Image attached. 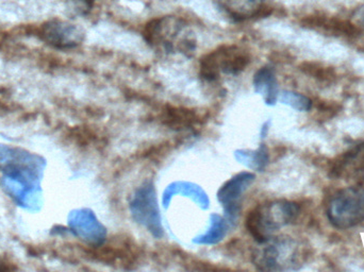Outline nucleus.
Masks as SVG:
<instances>
[{
    "label": "nucleus",
    "instance_id": "nucleus-1",
    "mask_svg": "<svg viewBox=\"0 0 364 272\" xmlns=\"http://www.w3.org/2000/svg\"><path fill=\"white\" fill-rule=\"evenodd\" d=\"M147 44L166 55L191 57L196 50V36L191 26L177 16H164L153 19L144 29Z\"/></svg>",
    "mask_w": 364,
    "mask_h": 272
},
{
    "label": "nucleus",
    "instance_id": "nucleus-2",
    "mask_svg": "<svg viewBox=\"0 0 364 272\" xmlns=\"http://www.w3.org/2000/svg\"><path fill=\"white\" fill-rule=\"evenodd\" d=\"M299 207L294 202L282 200L258 205L248 213L246 228L258 244L273 237L274 232L296 219Z\"/></svg>",
    "mask_w": 364,
    "mask_h": 272
},
{
    "label": "nucleus",
    "instance_id": "nucleus-3",
    "mask_svg": "<svg viewBox=\"0 0 364 272\" xmlns=\"http://www.w3.org/2000/svg\"><path fill=\"white\" fill-rule=\"evenodd\" d=\"M254 254L252 262L260 271H280L296 269L301 254L296 241L290 237H272Z\"/></svg>",
    "mask_w": 364,
    "mask_h": 272
},
{
    "label": "nucleus",
    "instance_id": "nucleus-4",
    "mask_svg": "<svg viewBox=\"0 0 364 272\" xmlns=\"http://www.w3.org/2000/svg\"><path fill=\"white\" fill-rule=\"evenodd\" d=\"M250 62L247 51L235 45L222 46L203 58L200 76L205 81L218 80L220 75H235L243 72Z\"/></svg>",
    "mask_w": 364,
    "mask_h": 272
},
{
    "label": "nucleus",
    "instance_id": "nucleus-5",
    "mask_svg": "<svg viewBox=\"0 0 364 272\" xmlns=\"http://www.w3.org/2000/svg\"><path fill=\"white\" fill-rule=\"evenodd\" d=\"M327 215L333 226L346 230L364 220V188L352 186L335 195L329 202Z\"/></svg>",
    "mask_w": 364,
    "mask_h": 272
},
{
    "label": "nucleus",
    "instance_id": "nucleus-6",
    "mask_svg": "<svg viewBox=\"0 0 364 272\" xmlns=\"http://www.w3.org/2000/svg\"><path fill=\"white\" fill-rule=\"evenodd\" d=\"M130 211L136 222L146 227L154 236L164 235L153 184L147 182L136 192L130 203Z\"/></svg>",
    "mask_w": 364,
    "mask_h": 272
},
{
    "label": "nucleus",
    "instance_id": "nucleus-7",
    "mask_svg": "<svg viewBox=\"0 0 364 272\" xmlns=\"http://www.w3.org/2000/svg\"><path fill=\"white\" fill-rule=\"evenodd\" d=\"M255 179L256 177L252 173H239L226 182L218 192V200L222 203L224 211L226 212V215L231 222L237 219L242 195L254 183Z\"/></svg>",
    "mask_w": 364,
    "mask_h": 272
},
{
    "label": "nucleus",
    "instance_id": "nucleus-8",
    "mask_svg": "<svg viewBox=\"0 0 364 272\" xmlns=\"http://www.w3.org/2000/svg\"><path fill=\"white\" fill-rule=\"evenodd\" d=\"M44 36L49 44L65 49L79 46L85 38V33L78 26L61 21L47 23Z\"/></svg>",
    "mask_w": 364,
    "mask_h": 272
},
{
    "label": "nucleus",
    "instance_id": "nucleus-9",
    "mask_svg": "<svg viewBox=\"0 0 364 272\" xmlns=\"http://www.w3.org/2000/svg\"><path fill=\"white\" fill-rule=\"evenodd\" d=\"M216 4L231 18L247 21L262 12L265 0H216Z\"/></svg>",
    "mask_w": 364,
    "mask_h": 272
},
{
    "label": "nucleus",
    "instance_id": "nucleus-10",
    "mask_svg": "<svg viewBox=\"0 0 364 272\" xmlns=\"http://www.w3.org/2000/svg\"><path fill=\"white\" fill-rule=\"evenodd\" d=\"M255 89L264 98L267 106H274L279 97L277 79L271 67H262L256 72L254 78Z\"/></svg>",
    "mask_w": 364,
    "mask_h": 272
},
{
    "label": "nucleus",
    "instance_id": "nucleus-11",
    "mask_svg": "<svg viewBox=\"0 0 364 272\" xmlns=\"http://www.w3.org/2000/svg\"><path fill=\"white\" fill-rule=\"evenodd\" d=\"M212 226L211 229L203 236L197 239L198 244H215L222 241L224 235L226 234L227 224L225 220L220 216H211Z\"/></svg>",
    "mask_w": 364,
    "mask_h": 272
},
{
    "label": "nucleus",
    "instance_id": "nucleus-12",
    "mask_svg": "<svg viewBox=\"0 0 364 272\" xmlns=\"http://www.w3.org/2000/svg\"><path fill=\"white\" fill-rule=\"evenodd\" d=\"M279 99L282 104L291 107L299 112H307L312 108V100L309 97L295 92H282L279 94Z\"/></svg>",
    "mask_w": 364,
    "mask_h": 272
},
{
    "label": "nucleus",
    "instance_id": "nucleus-13",
    "mask_svg": "<svg viewBox=\"0 0 364 272\" xmlns=\"http://www.w3.org/2000/svg\"><path fill=\"white\" fill-rule=\"evenodd\" d=\"M237 152V154L241 156V158L237 156V160L241 161V163H247L248 167H255L258 170H262L265 166H267V162H269V154H267V149L264 145L261 146L257 151L247 152L240 151Z\"/></svg>",
    "mask_w": 364,
    "mask_h": 272
},
{
    "label": "nucleus",
    "instance_id": "nucleus-14",
    "mask_svg": "<svg viewBox=\"0 0 364 272\" xmlns=\"http://www.w3.org/2000/svg\"><path fill=\"white\" fill-rule=\"evenodd\" d=\"M93 1L94 0H74L77 9L83 11V12H87V11L91 10L92 6H93Z\"/></svg>",
    "mask_w": 364,
    "mask_h": 272
},
{
    "label": "nucleus",
    "instance_id": "nucleus-15",
    "mask_svg": "<svg viewBox=\"0 0 364 272\" xmlns=\"http://www.w3.org/2000/svg\"><path fill=\"white\" fill-rule=\"evenodd\" d=\"M269 123L265 124L264 126L262 127V137H264L265 134H267V131H269Z\"/></svg>",
    "mask_w": 364,
    "mask_h": 272
}]
</instances>
